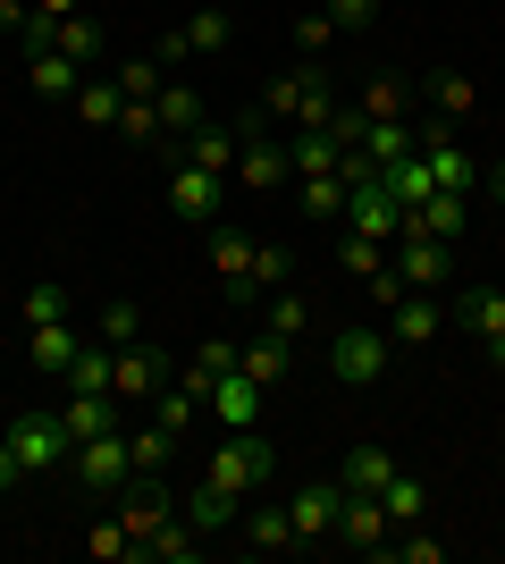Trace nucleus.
<instances>
[{
  "label": "nucleus",
  "mask_w": 505,
  "mask_h": 564,
  "mask_svg": "<svg viewBox=\"0 0 505 564\" xmlns=\"http://www.w3.org/2000/svg\"><path fill=\"white\" fill-rule=\"evenodd\" d=\"M337 94H329V68H278L262 94V127H329Z\"/></svg>",
  "instance_id": "1"
},
{
  "label": "nucleus",
  "mask_w": 505,
  "mask_h": 564,
  "mask_svg": "<svg viewBox=\"0 0 505 564\" xmlns=\"http://www.w3.org/2000/svg\"><path fill=\"white\" fill-rule=\"evenodd\" d=\"M278 471V447H270L262 430H219V447H211V464H202V480H219L228 497H253Z\"/></svg>",
  "instance_id": "2"
},
{
  "label": "nucleus",
  "mask_w": 505,
  "mask_h": 564,
  "mask_svg": "<svg viewBox=\"0 0 505 564\" xmlns=\"http://www.w3.org/2000/svg\"><path fill=\"white\" fill-rule=\"evenodd\" d=\"M387 354H396V337L371 329V321H354V329L329 337V379H337V388H380V379H387Z\"/></svg>",
  "instance_id": "3"
},
{
  "label": "nucleus",
  "mask_w": 505,
  "mask_h": 564,
  "mask_svg": "<svg viewBox=\"0 0 505 564\" xmlns=\"http://www.w3.org/2000/svg\"><path fill=\"white\" fill-rule=\"evenodd\" d=\"M9 447H18V464L25 471H59L76 455V438H68V422H59V413H43V404H18V413H9Z\"/></svg>",
  "instance_id": "4"
},
{
  "label": "nucleus",
  "mask_w": 505,
  "mask_h": 564,
  "mask_svg": "<svg viewBox=\"0 0 505 564\" xmlns=\"http://www.w3.org/2000/svg\"><path fill=\"white\" fill-rule=\"evenodd\" d=\"M68 471H76V489L119 497L127 480H135V447H127V430H101V438H85V447L68 455Z\"/></svg>",
  "instance_id": "5"
},
{
  "label": "nucleus",
  "mask_w": 505,
  "mask_h": 564,
  "mask_svg": "<svg viewBox=\"0 0 505 564\" xmlns=\"http://www.w3.org/2000/svg\"><path fill=\"white\" fill-rule=\"evenodd\" d=\"M161 388H168V354L152 346V337H135V346L110 354V397L119 404H152Z\"/></svg>",
  "instance_id": "6"
},
{
  "label": "nucleus",
  "mask_w": 505,
  "mask_h": 564,
  "mask_svg": "<svg viewBox=\"0 0 505 564\" xmlns=\"http://www.w3.org/2000/svg\"><path fill=\"white\" fill-rule=\"evenodd\" d=\"M228 43H237V25H228V9H211V0H202V9H194V18L177 25V34H168L161 51H152V59H161V68H177V59H219Z\"/></svg>",
  "instance_id": "7"
},
{
  "label": "nucleus",
  "mask_w": 505,
  "mask_h": 564,
  "mask_svg": "<svg viewBox=\"0 0 505 564\" xmlns=\"http://www.w3.org/2000/svg\"><path fill=\"white\" fill-rule=\"evenodd\" d=\"M455 329L463 337H481V354H488V362H497V371H505V286H463V295H455Z\"/></svg>",
  "instance_id": "8"
},
{
  "label": "nucleus",
  "mask_w": 505,
  "mask_h": 564,
  "mask_svg": "<svg viewBox=\"0 0 505 564\" xmlns=\"http://www.w3.org/2000/svg\"><path fill=\"white\" fill-rule=\"evenodd\" d=\"M337 228L371 236V245H396V228H405V203L387 194V177H362V186L345 194V219H337Z\"/></svg>",
  "instance_id": "9"
},
{
  "label": "nucleus",
  "mask_w": 505,
  "mask_h": 564,
  "mask_svg": "<svg viewBox=\"0 0 505 564\" xmlns=\"http://www.w3.org/2000/svg\"><path fill=\"white\" fill-rule=\"evenodd\" d=\"M168 514H177V497H168V480H161V471H135V480L119 489V531H127L135 547H144Z\"/></svg>",
  "instance_id": "10"
},
{
  "label": "nucleus",
  "mask_w": 505,
  "mask_h": 564,
  "mask_svg": "<svg viewBox=\"0 0 505 564\" xmlns=\"http://www.w3.org/2000/svg\"><path fill=\"white\" fill-rule=\"evenodd\" d=\"M337 514H345V489H337V480H304V489L287 497L295 547H320V540H337Z\"/></svg>",
  "instance_id": "11"
},
{
  "label": "nucleus",
  "mask_w": 505,
  "mask_h": 564,
  "mask_svg": "<svg viewBox=\"0 0 505 564\" xmlns=\"http://www.w3.org/2000/svg\"><path fill=\"white\" fill-rule=\"evenodd\" d=\"M447 253H455V245H438V236H413V228H396V245H387V270H396V279L405 286H447Z\"/></svg>",
  "instance_id": "12"
},
{
  "label": "nucleus",
  "mask_w": 505,
  "mask_h": 564,
  "mask_svg": "<svg viewBox=\"0 0 505 564\" xmlns=\"http://www.w3.org/2000/svg\"><path fill=\"white\" fill-rule=\"evenodd\" d=\"M421 161H430L438 194H472V186H481V169H472V152L455 143V127H421Z\"/></svg>",
  "instance_id": "13"
},
{
  "label": "nucleus",
  "mask_w": 505,
  "mask_h": 564,
  "mask_svg": "<svg viewBox=\"0 0 505 564\" xmlns=\"http://www.w3.org/2000/svg\"><path fill=\"white\" fill-rule=\"evenodd\" d=\"M219 186H228V177H211V169H168V212L186 219V228H211L219 219Z\"/></svg>",
  "instance_id": "14"
},
{
  "label": "nucleus",
  "mask_w": 505,
  "mask_h": 564,
  "mask_svg": "<svg viewBox=\"0 0 505 564\" xmlns=\"http://www.w3.org/2000/svg\"><path fill=\"white\" fill-rule=\"evenodd\" d=\"M438 329H447V304H438L430 286H405V295L387 304V337H396V346H430Z\"/></svg>",
  "instance_id": "15"
},
{
  "label": "nucleus",
  "mask_w": 505,
  "mask_h": 564,
  "mask_svg": "<svg viewBox=\"0 0 505 564\" xmlns=\"http://www.w3.org/2000/svg\"><path fill=\"white\" fill-rule=\"evenodd\" d=\"M177 514H186L194 531L211 540V531H237V522H244V497H228L219 480H202V471H194V480H186V497H177Z\"/></svg>",
  "instance_id": "16"
},
{
  "label": "nucleus",
  "mask_w": 505,
  "mask_h": 564,
  "mask_svg": "<svg viewBox=\"0 0 505 564\" xmlns=\"http://www.w3.org/2000/svg\"><path fill=\"white\" fill-rule=\"evenodd\" d=\"M287 177H295L287 143H270V135H244V152H237V186H244V194H278Z\"/></svg>",
  "instance_id": "17"
},
{
  "label": "nucleus",
  "mask_w": 505,
  "mask_h": 564,
  "mask_svg": "<svg viewBox=\"0 0 505 564\" xmlns=\"http://www.w3.org/2000/svg\"><path fill=\"white\" fill-rule=\"evenodd\" d=\"M405 228H413V236H438V245H455V236L472 228V194H438V186H430V194L405 212Z\"/></svg>",
  "instance_id": "18"
},
{
  "label": "nucleus",
  "mask_w": 505,
  "mask_h": 564,
  "mask_svg": "<svg viewBox=\"0 0 505 564\" xmlns=\"http://www.w3.org/2000/svg\"><path fill=\"white\" fill-rule=\"evenodd\" d=\"M177 143H186V152H177L186 169H211V177H237V152H244V143H237V127H211V118H202V127H194V135H177Z\"/></svg>",
  "instance_id": "19"
},
{
  "label": "nucleus",
  "mask_w": 505,
  "mask_h": 564,
  "mask_svg": "<svg viewBox=\"0 0 505 564\" xmlns=\"http://www.w3.org/2000/svg\"><path fill=\"white\" fill-rule=\"evenodd\" d=\"M59 422H68V438L85 447V438H101V430H119V397H110V388H68Z\"/></svg>",
  "instance_id": "20"
},
{
  "label": "nucleus",
  "mask_w": 505,
  "mask_h": 564,
  "mask_svg": "<svg viewBox=\"0 0 505 564\" xmlns=\"http://www.w3.org/2000/svg\"><path fill=\"white\" fill-rule=\"evenodd\" d=\"M387 480H396V455H387V447H345V455H337V489H345V497H380Z\"/></svg>",
  "instance_id": "21"
},
{
  "label": "nucleus",
  "mask_w": 505,
  "mask_h": 564,
  "mask_svg": "<svg viewBox=\"0 0 505 564\" xmlns=\"http://www.w3.org/2000/svg\"><path fill=\"white\" fill-rule=\"evenodd\" d=\"M237 371L244 379H253V388H287V379H295V346H287V337H253V346H237Z\"/></svg>",
  "instance_id": "22"
},
{
  "label": "nucleus",
  "mask_w": 505,
  "mask_h": 564,
  "mask_svg": "<svg viewBox=\"0 0 505 564\" xmlns=\"http://www.w3.org/2000/svg\"><path fill=\"white\" fill-rule=\"evenodd\" d=\"M76 85H85V68H76L68 51H34L25 59V94L34 101H76Z\"/></svg>",
  "instance_id": "23"
},
{
  "label": "nucleus",
  "mask_w": 505,
  "mask_h": 564,
  "mask_svg": "<svg viewBox=\"0 0 505 564\" xmlns=\"http://www.w3.org/2000/svg\"><path fill=\"white\" fill-rule=\"evenodd\" d=\"M337 547H362V556H380V547H387V506H380V497H345Z\"/></svg>",
  "instance_id": "24"
},
{
  "label": "nucleus",
  "mask_w": 505,
  "mask_h": 564,
  "mask_svg": "<svg viewBox=\"0 0 505 564\" xmlns=\"http://www.w3.org/2000/svg\"><path fill=\"white\" fill-rule=\"evenodd\" d=\"M262 397H270V388H253V379H244V371H228V379H219V388H211V404H202V413H211L219 430H253V413H262Z\"/></svg>",
  "instance_id": "25"
},
{
  "label": "nucleus",
  "mask_w": 505,
  "mask_h": 564,
  "mask_svg": "<svg viewBox=\"0 0 505 564\" xmlns=\"http://www.w3.org/2000/svg\"><path fill=\"white\" fill-rule=\"evenodd\" d=\"M287 270H295L287 245H253V261H244V279L228 286V295H237V304H253V295H278V286H287Z\"/></svg>",
  "instance_id": "26"
},
{
  "label": "nucleus",
  "mask_w": 505,
  "mask_h": 564,
  "mask_svg": "<svg viewBox=\"0 0 505 564\" xmlns=\"http://www.w3.org/2000/svg\"><path fill=\"white\" fill-rule=\"evenodd\" d=\"M380 506H387V531H413V522H430V480H413V471L396 464V480L380 489Z\"/></svg>",
  "instance_id": "27"
},
{
  "label": "nucleus",
  "mask_w": 505,
  "mask_h": 564,
  "mask_svg": "<svg viewBox=\"0 0 505 564\" xmlns=\"http://www.w3.org/2000/svg\"><path fill=\"white\" fill-rule=\"evenodd\" d=\"M85 127H119V110H127V94H119V76H101V68H85V85H76V101H68Z\"/></svg>",
  "instance_id": "28"
},
{
  "label": "nucleus",
  "mask_w": 505,
  "mask_h": 564,
  "mask_svg": "<svg viewBox=\"0 0 505 564\" xmlns=\"http://www.w3.org/2000/svg\"><path fill=\"white\" fill-rule=\"evenodd\" d=\"M76 346H85V337L68 329V321H51V329H25V362H34V371L43 379H59L76 362Z\"/></svg>",
  "instance_id": "29"
},
{
  "label": "nucleus",
  "mask_w": 505,
  "mask_h": 564,
  "mask_svg": "<svg viewBox=\"0 0 505 564\" xmlns=\"http://www.w3.org/2000/svg\"><path fill=\"white\" fill-rule=\"evenodd\" d=\"M244 547H253V556H287V547H295L287 506H253V514H244Z\"/></svg>",
  "instance_id": "30"
},
{
  "label": "nucleus",
  "mask_w": 505,
  "mask_h": 564,
  "mask_svg": "<svg viewBox=\"0 0 505 564\" xmlns=\"http://www.w3.org/2000/svg\"><path fill=\"white\" fill-rule=\"evenodd\" d=\"M51 51H68L76 68H101V51H110V43H101V25L85 18V9H76V18H59V25H51Z\"/></svg>",
  "instance_id": "31"
},
{
  "label": "nucleus",
  "mask_w": 505,
  "mask_h": 564,
  "mask_svg": "<svg viewBox=\"0 0 505 564\" xmlns=\"http://www.w3.org/2000/svg\"><path fill=\"white\" fill-rule=\"evenodd\" d=\"M152 110H161V135H194V127L211 118L194 85H161V94H152Z\"/></svg>",
  "instance_id": "32"
},
{
  "label": "nucleus",
  "mask_w": 505,
  "mask_h": 564,
  "mask_svg": "<svg viewBox=\"0 0 505 564\" xmlns=\"http://www.w3.org/2000/svg\"><path fill=\"white\" fill-rule=\"evenodd\" d=\"M202 236H211V270H219V286H237V279H244V261H253V236L228 228V219H211Z\"/></svg>",
  "instance_id": "33"
},
{
  "label": "nucleus",
  "mask_w": 505,
  "mask_h": 564,
  "mask_svg": "<svg viewBox=\"0 0 505 564\" xmlns=\"http://www.w3.org/2000/svg\"><path fill=\"white\" fill-rule=\"evenodd\" d=\"M194 547H202V531H194V522H186V514H168V522H161V531H152V540H144V547H135V556H152V564H186V556H194Z\"/></svg>",
  "instance_id": "34"
},
{
  "label": "nucleus",
  "mask_w": 505,
  "mask_h": 564,
  "mask_svg": "<svg viewBox=\"0 0 505 564\" xmlns=\"http://www.w3.org/2000/svg\"><path fill=\"white\" fill-rule=\"evenodd\" d=\"M345 177H337V169H320V177H304V203H295V212L304 219H345Z\"/></svg>",
  "instance_id": "35"
},
{
  "label": "nucleus",
  "mask_w": 505,
  "mask_h": 564,
  "mask_svg": "<svg viewBox=\"0 0 505 564\" xmlns=\"http://www.w3.org/2000/svg\"><path fill=\"white\" fill-rule=\"evenodd\" d=\"M337 270H354L362 286L387 270V245H371V236H354V228H337Z\"/></svg>",
  "instance_id": "36"
},
{
  "label": "nucleus",
  "mask_w": 505,
  "mask_h": 564,
  "mask_svg": "<svg viewBox=\"0 0 505 564\" xmlns=\"http://www.w3.org/2000/svg\"><path fill=\"white\" fill-rule=\"evenodd\" d=\"M262 329H270V337H287V346H295V337L312 329V295H295V286H278V295H270V321H262Z\"/></svg>",
  "instance_id": "37"
},
{
  "label": "nucleus",
  "mask_w": 505,
  "mask_h": 564,
  "mask_svg": "<svg viewBox=\"0 0 505 564\" xmlns=\"http://www.w3.org/2000/svg\"><path fill=\"white\" fill-rule=\"evenodd\" d=\"M127 447H135V471H168L177 464V430L144 422V430H127Z\"/></svg>",
  "instance_id": "38"
},
{
  "label": "nucleus",
  "mask_w": 505,
  "mask_h": 564,
  "mask_svg": "<svg viewBox=\"0 0 505 564\" xmlns=\"http://www.w3.org/2000/svg\"><path fill=\"white\" fill-rule=\"evenodd\" d=\"M18 312H25V329H51V321H68V286H59V279H34Z\"/></svg>",
  "instance_id": "39"
},
{
  "label": "nucleus",
  "mask_w": 505,
  "mask_h": 564,
  "mask_svg": "<svg viewBox=\"0 0 505 564\" xmlns=\"http://www.w3.org/2000/svg\"><path fill=\"white\" fill-rule=\"evenodd\" d=\"M110 354H119V346H110V337H94V346H76V362H68L59 379H68V388H110Z\"/></svg>",
  "instance_id": "40"
},
{
  "label": "nucleus",
  "mask_w": 505,
  "mask_h": 564,
  "mask_svg": "<svg viewBox=\"0 0 505 564\" xmlns=\"http://www.w3.org/2000/svg\"><path fill=\"white\" fill-rule=\"evenodd\" d=\"M119 143L152 152V143H161V110H152V101H127V110H119Z\"/></svg>",
  "instance_id": "41"
},
{
  "label": "nucleus",
  "mask_w": 505,
  "mask_h": 564,
  "mask_svg": "<svg viewBox=\"0 0 505 564\" xmlns=\"http://www.w3.org/2000/svg\"><path fill=\"white\" fill-rule=\"evenodd\" d=\"M194 413H202V404H194L186 388H177V379H168L161 397H152V422H161V430H177V438H186V422H194Z\"/></svg>",
  "instance_id": "42"
},
{
  "label": "nucleus",
  "mask_w": 505,
  "mask_h": 564,
  "mask_svg": "<svg viewBox=\"0 0 505 564\" xmlns=\"http://www.w3.org/2000/svg\"><path fill=\"white\" fill-rule=\"evenodd\" d=\"M430 101H438L447 118H472V110H481V94H472V76H430Z\"/></svg>",
  "instance_id": "43"
},
{
  "label": "nucleus",
  "mask_w": 505,
  "mask_h": 564,
  "mask_svg": "<svg viewBox=\"0 0 505 564\" xmlns=\"http://www.w3.org/2000/svg\"><path fill=\"white\" fill-rule=\"evenodd\" d=\"M161 85H168L161 59H119V94H127V101H152Z\"/></svg>",
  "instance_id": "44"
},
{
  "label": "nucleus",
  "mask_w": 505,
  "mask_h": 564,
  "mask_svg": "<svg viewBox=\"0 0 505 564\" xmlns=\"http://www.w3.org/2000/svg\"><path fill=\"white\" fill-rule=\"evenodd\" d=\"M362 118H405V85H396V76H371V85H362Z\"/></svg>",
  "instance_id": "45"
},
{
  "label": "nucleus",
  "mask_w": 505,
  "mask_h": 564,
  "mask_svg": "<svg viewBox=\"0 0 505 564\" xmlns=\"http://www.w3.org/2000/svg\"><path fill=\"white\" fill-rule=\"evenodd\" d=\"M85 556H101V564H127V556H135V540H127L119 522H94V531H85Z\"/></svg>",
  "instance_id": "46"
},
{
  "label": "nucleus",
  "mask_w": 505,
  "mask_h": 564,
  "mask_svg": "<svg viewBox=\"0 0 505 564\" xmlns=\"http://www.w3.org/2000/svg\"><path fill=\"white\" fill-rule=\"evenodd\" d=\"M320 9H329V25H337V34H362V25L380 18V0H320Z\"/></svg>",
  "instance_id": "47"
},
{
  "label": "nucleus",
  "mask_w": 505,
  "mask_h": 564,
  "mask_svg": "<svg viewBox=\"0 0 505 564\" xmlns=\"http://www.w3.org/2000/svg\"><path fill=\"white\" fill-rule=\"evenodd\" d=\"M101 337H110V346H135V337H144V312H135V304H110V312H101Z\"/></svg>",
  "instance_id": "48"
},
{
  "label": "nucleus",
  "mask_w": 505,
  "mask_h": 564,
  "mask_svg": "<svg viewBox=\"0 0 505 564\" xmlns=\"http://www.w3.org/2000/svg\"><path fill=\"white\" fill-rule=\"evenodd\" d=\"M295 43H304V51H329V43H337L329 9H312V18H295Z\"/></svg>",
  "instance_id": "49"
},
{
  "label": "nucleus",
  "mask_w": 505,
  "mask_h": 564,
  "mask_svg": "<svg viewBox=\"0 0 505 564\" xmlns=\"http://www.w3.org/2000/svg\"><path fill=\"white\" fill-rule=\"evenodd\" d=\"M25 480V464H18V447H9V430H0V489H18Z\"/></svg>",
  "instance_id": "50"
},
{
  "label": "nucleus",
  "mask_w": 505,
  "mask_h": 564,
  "mask_svg": "<svg viewBox=\"0 0 505 564\" xmlns=\"http://www.w3.org/2000/svg\"><path fill=\"white\" fill-rule=\"evenodd\" d=\"M34 18H51V25H59V18H76V0H34Z\"/></svg>",
  "instance_id": "51"
},
{
  "label": "nucleus",
  "mask_w": 505,
  "mask_h": 564,
  "mask_svg": "<svg viewBox=\"0 0 505 564\" xmlns=\"http://www.w3.org/2000/svg\"><path fill=\"white\" fill-rule=\"evenodd\" d=\"M488 186H497V194H505V161H497V169H488Z\"/></svg>",
  "instance_id": "52"
},
{
  "label": "nucleus",
  "mask_w": 505,
  "mask_h": 564,
  "mask_svg": "<svg viewBox=\"0 0 505 564\" xmlns=\"http://www.w3.org/2000/svg\"><path fill=\"white\" fill-rule=\"evenodd\" d=\"M211 9H237V0H211Z\"/></svg>",
  "instance_id": "53"
}]
</instances>
